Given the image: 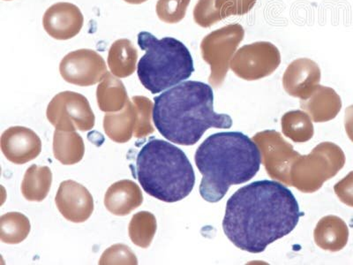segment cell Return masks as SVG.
I'll list each match as a JSON object with an SVG mask.
<instances>
[{
  "label": "cell",
  "mask_w": 353,
  "mask_h": 265,
  "mask_svg": "<svg viewBox=\"0 0 353 265\" xmlns=\"http://www.w3.org/2000/svg\"><path fill=\"white\" fill-rule=\"evenodd\" d=\"M345 129L350 139L353 141V106L345 110Z\"/></svg>",
  "instance_id": "cell-28"
},
{
  "label": "cell",
  "mask_w": 353,
  "mask_h": 265,
  "mask_svg": "<svg viewBox=\"0 0 353 265\" xmlns=\"http://www.w3.org/2000/svg\"><path fill=\"white\" fill-rule=\"evenodd\" d=\"M257 0H199L194 9L195 23L210 28L232 15H244L253 9Z\"/></svg>",
  "instance_id": "cell-13"
},
{
  "label": "cell",
  "mask_w": 353,
  "mask_h": 265,
  "mask_svg": "<svg viewBox=\"0 0 353 265\" xmlns=\"http://www.w3.org/2000/svg\"><path fill=\"white\" fill-rule=\"evenodd\" d=\"M52 183V173L48 166H31L21 183V193L30 202H42L48 195Z\"/></svg>",
  "instance_id": "cell-20"
},
{
  "label": "cell",
  "mask_w": 353,
  "mask_h": 265,
  "mask_svg": "<svg viewBox=\"0 0 353 265\" xmlns=\"http://www.w3.org/2000/svg\"><path fill=\"white\" fill-rule=\"evenodd\" d=\"M143 202L140 187L130 179H122L110 186L105 197L106 209L116 216L128 215Z\"/></svg>",
  "instance_id": "cell-15"
},
{
  "label": "cell",
  "mask_w": 353,
  "mask_h": 265,
  "mask_svg": "<svg viewBox=\"0 0 353 265\" xmlns=\"http://www.w3.org/2000/svg\"><path fill=\"white\" fill-rule=\"evenodd\" d=\"M137 112V124L134 135L137 138H143L154 132L151 124V115L154 108L152 101L143 96H135L132 99Z\"/></svg>",
  "instance_id": "cell-24"
},
{
  "label": "cell",
  "mask_w": 353,
  "mask_h": 265,
  "mask_svg": "<svg viewBox=\"0 0 353 265\" xmlns=\"http://www.w3.org/2000/svg\"><path fill=\"white\" fill-rule=\"evenodd\" d=\"M157 232L156 217L149 211H141L132 217L129 224V237L138 247L149 248Z\"/></svg>",
  "instance_id": "cell-22"
},
{
  "label": "cell",
  "mask_w": 353,
  "mask_h": 265,
  "mask_svg": "<svg viewBox=\"0 0 353 265\" xmlns=\"http://www.w3.org/2000/svg\"><path fill=\"white\" fill-rule=\"evenodd\" d=\"M324 249L331 251H341L348 242L349 230L346 224L339 217L330 216L323 219Z\"/></svg>",
  "instance_id": "cell-23"
},
{
  "label": "cell",
  "mask_w": 353,
  "mask_h": 265,
  "mask_svg": "<svg viewBox=\"0 0 353 265\" xmlns=\"http://www.w3.org/2000/svg\"><path fill=\"white\" fill-rule=\"evenodd\" d=\"M154 99V124L172 143L192 146L210 128H232L231 116L214 110L212 88L201 81H184Z\"/></svg>",
  "instance_id": "cell-2"
},
{
  "label": "cell",
  "mask_w": 353,
  "mask_h": 265,
  "mask_svg": "<svg viewBox=\"0 0 353 265\" xmlns=\"http://www.w3.org/2000/svg\"><path fill=\"white\" fill-rule=\"evenodd\" d=\"M83 22L80 8L66 2L50 6L43 18L44 30L57 40H69L77 36L83 28Z\"/></svg>",
  "instance_id": "cell-11"
},
{
  "label": "cell",
  "mask_w": 353,
  "mask_h": 265,
  "mask_svg": "<svg viewBox=\"0 0 353 265\" xmlns=\"http://www.w3.org/2000/svg\"><path fill=\"white\" fill-rule=\"evenodd\" d=\"M138 46L146 52L138 63V77L152 94L181 84L194 72L193 57L181 41L173 37L157 39L143 31L138 34Z\"/></svg>",
  "instance_id": "cell-5"
},
{
  "label": "cell",
  "mask_w": 353,
  "mask_h": 265,
  "mask_svg": "<svg viewBox=\"0 0 353 265\" xmlns=\"http://www.w3.org/2000/svg\"><path fill=\"white\" fill-rule=\"evenodd\" d=\"M191 0H159L156 6L157 17L165 23L175 24L187 14Z\"/></svg>",
  "instance_id": "cell-25"
},
{
  "label": "cell",
  "mask_w": 353,
  "mask_h": 265,
  "mask_svg": "<svg viewBox=\"0 0 353 265\" xmlns=\"http://www.w3.org/2000/svg\"><path fill=\"white\" fill-rule=\"evenodd\" d=\"M137 124V112L132 101L128 100L127 105L119 112L106 113L103 118V128L107 137L118 144L128 143L134 135Z\"/></svg>",
  "instance_id": "cell-16"
},
{
  "label": "cell",
  "mask_w": 353,
  "mask_h": 265,
  "mask_svg": "<svg viewBox=\"0 0 353 265\" xmlns=\"http://www.w3.org/2000/svg\"><path fill=\"white\" fill-rule=\"evenodd\" d=\"M97 99L100 110L107 113L119 112L129 100L124 84L109 72L97 86Z\"/></svg>",
  "instance_id": "cell-17"
},
{
  "label": "cell",
  "mask_w": 353,
  "mask_h": 265,
  "mask_svg": "<svg viewBox=\"0 0 353 265\" xmlns=\"http://www.w3.org/2000/svg\"><path fill=\"white\" fill-rule=\"evenodd\" d=\"M1 150L15 165H23L37 159L42 151V141L30 128L12 127L2 134Z\"/></svg>",
  "instance_id": "cell-12"
},
{
  "label": "cell",
  "mask_w": 353,
  "mask_h": 265,
  "mask_svg": "<svg viewBox=\"0 0 353 265\" xmlns=\"http://www.w3.org/2000/svg\"><path fill=\"white\" fill-rule=\"evenodd\" d=\"M99 264H138V260L128 246L116 244L103 252Z\"/></svg>",
  "instance_id": "cell-26"
},
{
  "label": "cell",
  "mask_w": 353,
  "mask_h": 265,
  "mask_svg": "<svg viewBox=\"0 0 353 265\" xmlns=\"http://www.w3.org/2000/svg\"><path fill=\"white\" fill-rule=\"evenodd\" d=\"M55 203L61 215L74 223L85 222L94 211V200L90 191L71 179L59 186Z\"/></svg>",
  "instance_id": "cell-10"
},
{
  "label": "cell",
  "mask_w": 353,
  "mask_h": 265,
  "mask_svg": "<svg viewBox=\"0 0 353 265\" xmlns=\"http://www.w3.org/2000/svg\"><path fill=\"white\" fill-rule=\"evenodd\" d=\"M303 215L289 188L264 179L244 186L230 197L223 229L236 247L260 254L291 233Z\"/></svg>",
  "instance_id": "cell-1"
},
{
  "label": "cell",
  "mask_w": 353,
  "mask_h": 265,
  "mask_svg": "<svg viewBox=\"0 0 353 265\" xmlns=\"http://www.w3.org/2000/svg\"><path fill=\"white\" fill-rule=\"evenodd\" d=\"M124 1L128 3V4L140 5L148 1V0H124Z\"/></svg>",
  "instance_id": "cell-29"
},
{
  "label": "cell",
  "mask_w": 353,
  "mask_h": 265,
  "mask_svg": "<svg viewBox=\"0 0 353 265\" xmlns=\"http://www.w3.org/2000/svg\"><path fill=\"white\" fill-rule=\"evenodd\" d=\"M135 176L147 194L165 203L188 197L195 184V173L187 155L160 139H152L141 148Z\"/></svg>",
  "instance_id": "cell-4"
},
{
  "label": "cell",
  "mask_w": 353,
  "mask_h": 265,
  "mask_svg": "<svg viewBox=\"0 0 353 265\" xmlns=\"http://www.w3.org/2000/svg\"><path fill=\"white\" fill-rule=\"evenodd\" d=\"M47 119L62 131H88L94 127V115L86 97L64 91L56 95L46 110Z\"/></svg>",
  "instance_id": "cell-7"
},
{
  "label": "cell",
  "mask_w": 353,
  "mask_h": 265,
  "mask_svg": "<svg viewBox=\"0 0 353 265\" xmlns=\"http://www.w3.org/2000/svg\"><path fill=\"white\" fill-rule=\"evenodd\" d=\"M138 52L130 40L115 41L109 50L108 66L113 75L125 78L134 74L137 69Z\"/></svg>",
  "instance_id": "cell-18"
},
{
  "label": "cell",
  "mask_w": 353,
  "mask_h": 265,
  "mask_svg": "<svg viewBox=\"0 0 353 265\" xmlns=\"http://www.w3.org/2000/svg\"><path fill=\"white\" fill-rule=\"evenodd\" d=\"M83 139L75 131L56 129L53 135V153L57 160L65 166L74 165L83 159Z\"/></svg>",
  "instance_id": "cell-19"
},
{
  "label": "cell",
  "mask_w": 353,
  "mask_h": 265,
  "mask_svg": "<svg viewBox=\"0 0 353 265\" xmlns=\"http://www.w3.org/2000/svg\"><path fill=\"white\" fill-rule=\"evenodd\" d=\"M321 81L319 66L310 59L292 61L283 75V88L293 97H307Z\"/></svg>",
  "instance_id": "cell-14"
},
{
  "label": "cell",
  "mask_w": 353,
  "mask_h": 265,
  "mask_svg": "<svg viewBox=\"0 0 353 265\" xmlns=\"http://www.w3.org/2000/svg\"><path fill=\"white\" fill-rule=\"evenodd\" d=\"M59 72L68 83L81 87L99 83L107 74L103 57L90 49H81L68 53L62 59Z\"/></svg>",
  "instance_id": "cell-9"
},
{
  "label": "cell",
  "mask_w": 353,
  "mask_h": 265,
  "mask_svg": "<svg viewBox=\"0 0 353 265\" xmlns=\"http://www.w3.org/2000/svg\"><path fill=\"white\" fill-rule=\"evenodd\" d=\"M30 219L19 213H6L0 217V239L6 244H18L30 233Z\"/></svg>",
  "instance_id": "cell-21"
},
{
  "label": "cell",
  "mask_w": 353,
  "mask_h": 265,
  "mask_svg": "<svg viewBox=\"0 0 353 265\" xmlns=\"http://www.w3.org/2000/svg\"><path fill=\"white\" fill-rule=\"evenodd\" d=\"M281 63V55L270 42H256L242 46L233 56L231 68L239 77L248 81L269 77Z\"/></svg>",
  "instance_id": "cell-8"
},
{
  "label": "cell",
  "mask_w": 353,
  "mask_h": 265,
  "mask_svg": "<svg viewBox=\"0 0 353 265\" xmlns=\"http://www.w3.org/2000/svg\"><path fill=\"white\" fill-rule=\"evenodd\" d=\"M244 37V28L241 24H230L207 35L201 41V56L211 68V84L215 86L222 84L228 71L230 61Z\"/></svg>",
  "instance_id": "cell-6"
},
{
  "label": "cell",
  "mask_w": 353,
  "mask_h": 265,
  "mask_svg": "<svg viewBox=\"0 0 353 265\" xmlns=\"http://www.w3.org/2000/svg\"><path fill=\"white\" fill-rule=\"evenodd\" d=\"M261 160L258 145L241 132L210 135L194 156L195 165L203 175L201 197L209 203L222 200L232 186L244 184L257 175Z\"/></svg>",
  "instance_id": "cell-3"
},
{
  "label": "cell",
  "mask_w": 353,
  "mask_h": 265,
  "mask_svg": "<svg viewBox=\"0 0 353 265\" xmlns=\"http://www.w3.org/2000/svg\"><path fill=\"white\" fill-rule=\"evenodd\" d=\"M335 191L343 204L353 207V172L337 183Z\"/></svg>",
  "instance_id": "cell-27"
}]
</instances>
